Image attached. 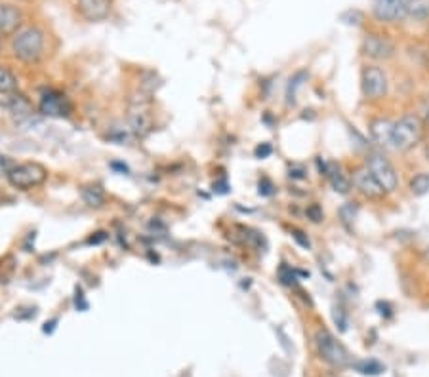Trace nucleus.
Wrapping results in <instances>:
<instances>
[{
  "instance_id": "34",
  "label": "nucleus",
  "mask_w": 429,
  "mask_h": 377,
  "mask_svg": "<svg viewBox=\"0 0 429 377\" xmlns=\"http://www.w3.org/2000/svg\"><path fill=\"white\" fill-rule=\"evenodd\" d=\"M428 160H429V149H428Z\"/></svg>"
},
{
  "instance_id": "28",
  "label": "nucleus",
  "mask_w": 429,
  "mask_h": 377,
  "mask_svg": "<svg viewBox=\"0 0 429 377\" xmlns=\"http://www.w3.org/2000/svg\"><path fill=\"white\" fill-rule=\"evenodd\" d=\"M334 322L340 326L342 332H345V328H347V318H345V310H343L342 307L334 309Z\"/></svg>"
},
{
  "instance_id": "14",
  "label": "nucleus",
  "mask_w": 429,
  "mask_h": 377,
  "mask_svg": "<svg viewBox=\"0 0 429 377\" xmlns=\"http://www.w3.org/2000/svg\"><path fill=\"white\" fill-rule=\"evenodd\" d=\"M21 25V12L18 8L0 2V35H12Z\"/></svg>"
},
{
  "instance_id": "15",
  "label": "nucleus",
  "mask_w": 429,
  "mask_h": 377,
  "mask_svg": "<svg viewBox=\"0 0 429 377\" xmlns=\"http://www.w3.org/2000/svg\"><path fill=\"white\" fill-rule=\"evenodd\" d=\"M370 134L378 145L389 147L393 141V124L386 118H378L370 124Z\"/></svg>"
},
{
  "instance_id": "5",
  "label": "nucleus",
  "mask_w": 429,
  "mask_h": 377,
  "mask_svg": "<svg viewBox=\"0 0 429 377\" xmlns=\"http://www.w3.org/2000/svg\"><path fill=\"white\" fill-rule=\"evenodd\" d=\"M367 170L374 176V179L381 185L386 193H391L397 188V174L391 162L378 152H370L367 159Z\"/></svg>"
},
{
  "instance_id": "18",
  "label": "nucleus",
  "mask_w": 429,
  "mask_h": 377,
  "mask_svg": "<svg viewBox=\"0 0 429 377\" xmlns=\"http://www.w3.org/2000/svg\"><path fill=\"white\" fill-rule=\"evenodd\" d=\"M18 90V79H16V74L10 71L8 67H2L0 65V94H13V91Z\"/></svg>"
},
{
  "instance_id": "32",
  "label": "nucleus",
  "mask_w": 429,
  "mask_h": 377,
  "mask_svg": "<svg viewBox=\"0 0 429 377\" xmlns=\"http://www.w3.org/2000/svg\"><path fill=\"white\" fill-rule=\"evenodd\" d=\"M294 235H292V237L296 238V240H298V242L301 244V246H303V248H309V240H307V237H303V232L301 231H298V229H294Z\"/></svg>"
},
{
  "instance_id": "21",
  "label": "nucleus",
  "mask_w": 429,
  "mask_h": 377,
  "mask_svg": "<svg viewBox=\"0 0 429 377\" xmlns=\"http://www.w3.org/2000/svg\"><path fill=\"white\" fill-rule=\"evenodd\" d=\"M411 191L412 195L423 196L429 193V174H418L412 177L411 181Z\"/></svg>"
},
{
  "instance_id": "27",
  "label": "nucleus",
  "mask_w": 429,
  "mask_h": 377,
  "mask_svg": "<svg viewBox=\"0 0 429 377\" xmlns=\"http://www.w3.org/2000/svg\"><path fill=\"white\" fill-rule=\"evenodd\" d=\"M279 276H281L282 284H286V286H292V284H296V276H294V273H292V269L284 267V265H282L281 271H279Z\"/></svg>"
},
{
  "instance_id": "3",
  "label": "nucleus",
  "mask_w": 429,
  "mask_h": 377,
  "mask_svg": "<svg viewBox=\"0 0 429 377\" xmlns=\"http://www.w3.org/2000/svg\"><path fill=\"white\" fill-rule=\"evenodd\" d=\"M6 177L12 187L19 191H29L48 179V170L38 162H23V164L13 166V170Z\"/></svg>"
},
{
  "instance_id": "4",
  "label": "nucleus",
  "mask_w": 429,
  "mask_h": 377,
  "mask_svg": "<svg viewBox=\"0 0 429 377\" xmlns=\"http://www.w3.org/2000/svg\"><path fill=\"white\" fill-rule=\"evenodd\" d=\"M315 343H317V351H319L321 359L328 362L334 368H343V366L351 364V354L347 349L343 347L342 343L326 330H321L317 337H315Z\"/></svg>"
},
{
  "instance_id": "2",
  "label": "nucleus",
  "mask_w": 429,
  "mask_h": 377,
  "mask_svg": "<svg viewBox=\"0 0 429 377\" xmlns=\"http://www.w3.org/2000/svg\"><path fill=\"white\" fill-rule=\"evenodd\" d=\"M423 124L414 115H408L393 124V141L391 145L397 151H411L422 140Z\"/></svg>"
},
{
  "instance_id": "13",
  "label": "nucleus",
  "mask_w": 429,
  "mask_h": 377,
  "mask_svg": "<svg viewBox=\"0 0 429 377\" xmlns=\"http://www.w3.org/2000/svg\"><path fill=\"white\" fill-rule=\"evenodd\" d=\"M319 168H321V171H323V176L328 177V181H330V185L334 187L336 193H340V195L350 193L351 181L347 179V177L343 176L342 168H340L336 162H323V164H321V160H319Z\"/></svg>"
},
{
  "instance_id": "23",
  "label": "nucleus",
  "mask_w": 429,
  "mask_h": 377,
  "mask_svg": "<svg viewBox=\"0 0 429 377\" xmlns=\"http://www.w3.org/2000/svg\"><path fill=\"white\" fill-rule=\"evenodd\" d=\"M306 79V73H298L294 79L290 80L289 86V103H296V90L301 86V80Z\"/></svg>"
},
{
  "instance_id": "29",
  "label": "nucleus",
  "mask_w": 429,
  "mask_h": 377,
  "mask_svg": "<svg viewBox=\"0 0 429 377\" xmlns=\"http://www.w3.org/2000/svg\"><path fill=\"white\" fill-rule=\"evenodd\" d=\"M307 215H309L313 223H319L321 219H323V210L317 204H311V206L307 208Z\"/></svg>"
},
{
  "instance_id": "24",
  "label": "nucleus",
  "mask_w": 429,
  "mask_h": 377,
  "mask_svg": "<svg viewBox=\"0 0 429 377\" xmlns=\"http://www.w3.org/2000/svg\"><path fill=\"white\" fill-rule=\"evenodd\" d=\"M16 164H18V162H13L10 157H6V154H0V176H8V174L13 170V166Z\"/></svg>"
},
{
  "instance_id": "25",
  "label": "nucleus",
  "mask_w": 429,
  "mask_h": 377,
  "mask_svg": "<svg viewBox=\"0 0 429 377\" xmlns=\"http://www.w3.org/2000/svg\"><path fill=\"white\" fill-rule=\"evenodd\" d=\"M257 187H260V195L262 196H271L273 193H275V185H273L271 179H267V177H262Z\"/></svg>"
},
{
  "instance_id": "30",
  "label": "nucleus",
  "mask_w": 429,
  "mask_h": 377,
  "mask_svg": "<svg viewBox=\"0 0 429 377\" xmlns=\"http://www.w3.org/2000/svg\"><path fill=\"white\" fill-rule=\"evenodd\" d=\"M273 149H271L269 143H262L260 147H256V157L257 159H265V157H269Z\"/></svg>"
},
{
  "instance_id": "10",
  "label": "nucleus",
  "mask_w": 429,
  "mask_h": 377,
  "mask_svg": "<svg viewBox=\"0 0 429 377\" xmlns=\"http://www.w3.org/2000/svg\"><path fill=\"white\" fill-rule=\"evenodd\" d=\"M362 52L372 60H389L395 54V44L381 35H368L362 43Z\"/></svg>"
},
{
  "instance_id": "9",
  "label": "nucleus",
  "mask_w": 429,
  "mask_h": 377,
  "mask_svg": "<svg viewBox=\"0 0 429 377\" xmlns=\"http://www.w3.org/2000/svg\"><path fill=\"white\" fill-rule=\"evenodd\" d=\"M362 91L368 99H380L386 96L387 79L378 67H367L362 71Z\"/></svg>"
},
{
  "instance_id": "17",
  "label": "nucleus",
  "mask_w": 429,
  "mask_h": 377,
  "mask_svg": "<svg viewBox=\"0 0 429 377\" xmlns=\"http://www.w3.org/2000/svg\"><path fill=\"white\" fill-rule=\"evenodd\" d=\"M80 196L90 208H99L105 204V191L101 185H84L80 188Z\"/></svg>"
},
{
  "instance_id": "8",
  "label": "nucleus",
  "mask_w": 429,
  "mask_h": 377,
  "mask_svg": "<svg viewBox=\"0 0 429 377\" xmlns=\"http://www.w3.org/2000/svg\"><path fill=\"white\" fill-rule=\"evenodd\" d=\"M372 12L381 23H397L408 16L406 0H374Z\"/></svg>"
},
{
  "instance_id": "1",
  "label": "nucleus",
  "mask_w": 429,
  "mask_h": 377,
  "mask_svg": "<svg viewBox=\"0 0 429 377\" xmlns=\"http://www.w3.org/2000/svg\"><path fill=\"white\" fill-rule=\"evenodd\" d=\"M13 55L23 63H37L44 54V33L37 27L19 30L12 43Z\"/></svg>"
},
{
  "instance_id": "31",
  "label": "nucleus",
  "mask_w": 429,
  "mask_h": 377,
  "mask_svg": "<svg viewBox=\"0 0 429 377\" xmlns=\"http://www.w3.org/2000/svg\"><path fill=\"white\" fill-rule=\"evenodd\" d=\"M290 177H296V179H303L306 177V170L301 166H292L290 168Z\"/></svg>"
},
{
  "instance_id": "19",
  "label": "nucleus",
  "mask_w": 429,
  "mask_h": 377,
  "mask_svg": "<svg viewBox=\"0 0 429 377\" xmlns=\"http://www.w3.org/2000/svg\"><path fill=\"white\" fill-rule=\"evenodd\" d=\"M353 368H355L359 373H362V376H380V373H384L386 371V366L380 364L378 360H361V362H355L353 364Z\"/></svg>"
},
{
  "instance_id": "26",
  "label": "nucleus",
  "mask_w": 429,
  "mask_h": 377,
  "mask_svg": "<svg viewBox=\"0 0 429 377\" xmlns=\"http://www.w3.org/2000/svg\"><path fill=\"white\" fill-rule=\"evenodd\" d=\"M342 21L347 25H361L362 21V13L353 10V12H345L342 13Z\"/></svg>"
},
{
  "instance_id": "20",
  "label": "nucleus",
  "mask_w": 429,
  "mask_h": 377,
  "mask_svg": "<svg viewBox=\"0 0 429 377\" xmlns=\"http://www.w3.org/2000/svg\"><path fill=\"white\" fill-rule=\"evenodd\" d=\"M406 10L418 19L429 18V0H406Z\"/></svg>"
},
{
  "instance_id": "7",
  "label": "nucleus",
  "mask_w": 429,
  "mask_h": 377,
  "mask_svg": "<svg viewBox=\"0 0 429 377\" xmlns=\"http://www.w3.org/2000/svg\"><path fill=\"white\" fill-rule=\"evenodd\" d=\"M38 109L44 116H52V118H63V116L71 115L73 111V105L69 101V98L65 94L57 90H48L43 94V99H40V105Z\"/></svg>"
},
{
  "instance_id": "6",
  "label": "nucleus",
  "mask_w": 429,
  "mask_h": 377,
  "mask_svg": "<svg viewBox=\"0 0 429 377\" xmlns=\"http://www.w3.org/2000/svg\"><path fill=\"white\" fill-rule=\"evenodd\" d=\"M151 99L140 98L132 101L130 107V128L135 135H147L153 128V116H151Z\"/></svg>"
},
{
  "instance_id": "12",
  "label": "nucleus",
  "mask_w": 429,
  "mask_h": 377,
  "mask_svg": "<svg viewBox=\"0 0 429 377\" xmlns=\"http://www.w3.org/2000/svg\"><path fill=\"white\" fill-rule=\"evenodd\" d=\"M111 0H79V12L88 21H101L109 16Z\"/></svg>"
},
{
  "instance_id": "16",
  "label": "nucleus",
  "mask_w": 429,
  "mask_h": 377,
  "mask_svg": "<svg viewBox=\"0 0 429 377\" xmlns=\"http://www.w3.org/2000/svg\"><path fill=\"white\" fill-rule=\"evenodd\" d=\"M8 111L12 113V115L18 116H29L33 113V105L29 99L25 98L23 94H18V91H13V94H8L6 103Z\"/></svg>"
},
{
  "instance_id": "33",
  "label": "nucleus",
  "mask_w": 429,
  "mask_h": 377,
  "mask_svg": "<svg viewBox=\"0 0 429 377\" xmlns=\"http://www.w3.org/2000/svg\"><path fill=\"white\" fill-rule=\"evenodd\" d=\"M425 124L429 126V109H428V115H425Z\"/></svg>"
},
{
  "instance_id": "11",
  "label": "nucleus",
  "mask_w": 429,
  "mask_h": 377,
  "mask_svg": "<svg viewBox=\"0 0 429 377\" xmlns=\"http://www.w3.org/2000/svg\"><path fill=\"white\" fill-rule=\"evenodd\" d=\"M353 185H355L362 195L368 196V198H381L386 195V191L381 188V185L374 179V176L367 170V168H361L353 174Z\"/></svg>"
},
{
  "instance_id": "22",
  "label": "nucleus",
  "mask_w": 429,
  "mask_h": 377,
  "mask_svg": "<svg viewBox=\"0 0 429 377\" xmlns=\"http://www.w3.org/2000/svg\"><path fill=\"white\" fill-rule=\"evenodd\" d=\"M355 215L357 206H353V204H345V206H342V210H340V218H342V221L347 227H351V223L355 221Z\"/></svg>"
}]
</instances>
